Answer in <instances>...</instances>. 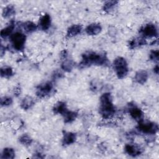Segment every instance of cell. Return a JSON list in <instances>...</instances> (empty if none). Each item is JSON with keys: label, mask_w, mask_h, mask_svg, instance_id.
<instances>
[{"label": "cell", "mask_w": 159, "mask_h": 159, "mask_svg": "<svg viewBox=\"0 0 159 159\" xmlns=\"http://www.w3.org/2000/svg\"><path fill=\"white\" fill-rule=\"evenodd\" d=\"M108 63V58L104 53L88 51L82 55V60L80 63V66L81 68H85L91 65L106 66Z\"/></svg>", "instance_id": "obj_1"}, {"label": "cell", "mask_w": 159, "mask_h": 159, "mask_svg": "<svg viewBox=\"0 0 159 159\" xmlns=\"http://www.w3.org/2000/svg\"><path fill=\"white\" fill-rule=\"evenodd\" d=\"M116 112V109L113 104L112 98L111 93H103L99 98V114L104 119H109L112 117Z\"/></svg>", "instance_id": "obj_2"}, {"label": "cell", "mask_w": 159, "mask_h": 159, "mask_svg": "<svg viewBox=\"0 0 159 159\" xmlns=\"http://www.w3.org/2000/svg\"><path fill=\"white\" fill-rule=\"evenodd\" d=\"M113 68L119 79L124 78L129 73V66L126 60L122 57H117L113 61Z\"/></svg>", "instance_id": "obj_3"}, {"label": "cell", "mask_w": 159, "mask_h": 159, "mask_svg": "<svg viewBox=\"0 0 159 159\" xmlns=\"http://www.w3.org/2000/svg\"><path fill=\"white\" fill-rule=\"evenodd\" d=\"M11 45L16 51H21L25 47L26 42V35L20 31L13 33L10 36Z\"/></svg>", "instance_id": "obj_4"}, {"label": "cell", "mask_w": 159, "mask_h": 159, "mask_svg": "<svg viewBox=\"0 0 159 159\" xmlns=\"http://www.w3.org/2000/svg\"><path fill=\"white\" fill-rule=\"evenodd\" d=\"M137 128L139 132L148 135H154L157 134L158 130V126L157 123L148 120H144V119L138 122Z\"/></svg>", "instance_id": "obj_5"}, {"label": "cell", "mask_w": 159, "mask_h": 159, "mask_svg": "<svg viewBox=\"0 0 159 159\" xmlns=\"http://www.w3.org/2000/svg\"><path fill=\"white\" fill-rule=\"evenodd\" d=\"M139 33L142 37L145 38H155L158 35V28L153 23H147L142 26L139 30Z\"/></svg>", "instance_id": "obj_6"}, {"label": "cell", "mask_w": 159, "mask_h": 159, "mask_svg": "<svg viewBox=\"0 0 159 159\" xmlns=\"http://www.w3.org/2000/svg\"><path fill=\"white\" fill-rule=\"evenodd\" d=\"M53 90V84L52 81H46L40 84L36 88V95L39 98L48 96Z\"/></svg>", "instance_id": "obj_7"}, {"label": "cell", "mask_w": 159, "mask_h": 159, "mask_svg": "<svg viewBox=\"0 0 159 159\" xmlns=\"http://www.w3.org/2000/svg\"><path fill=\"white\" fill-rule=\"evenodd\" d=\"M129 107L128 108V111L133 119L136 120L137 122L143 119L144 114L140 108L135 104H129Z\"/></svg>", "instance_id": "obj_8"}, {"label": "cell", "mask_w": 159, "mask_h": 159, "mask_svg": "<svg viewBox=\"0 0 159 159\" xmlns=\"http://www.w3.org/2000/svg\"><path fill=\"white\" fill-rule=\"evenodd\" d=\"M125 152L130 157H135L142 153V149L137 144L127 143L124 147Z\"/></svg>", "instance_id": "obj_9"}, {"label": "cell", "mask_w": 159, "mask_h": 159, "mask_svg": "<svg viewBox=\"0 0 159 159\" xmlns=\"http://www.w3.org/2000/svg\"><path fill=\"white\" fill-rule=\"evenodd\" d=\"M52 19L48 14H45L40 17L38 23V27L43 31H47L51 26Z\"/></svg>", "instance_id": "obj_10"}, {"label": "cell", "mask_w": 159, "mask_h": 159, "mask_svg": "<svg viewBox=\"0 0 159 159\" xmlns=\"http://www.w3.org/2000/svg\"><path fill=\"white\" fill-rule=\"evenodd\" d=\"M102 31V26L100 24L94 22L89 24L85 29V32L88 35H96Z\"/></svg>", "instance_id": "obj_11"}, {"label": "cell", "mask_w": 159, "mask_h": 159, "mask_svg": "<svg viewBox=\"0 0 159 159\" xmlns=\"http://www.w3.org/2000/svg\"><path fill=\"white\" fill-rule=\"evenodd\" d=\"M76 140V134L71 132H65L63 134L61 143L64 146L71 145L75 142Z\"/></svg>", "instance_id": "obj_12"}, {"label": "cell", "mask_w": 159, "mask_h": 159, "mask_svg": "<svg viewBox=\"0 0 159 159\" xmlns=\"http://www.w3.org/2000/svg\"><path fill=\"white\" fill-rule=\"evenodd\" d=\"M83 30V27L80 24H73L70 26L66 31V37L72 38L80 34Z\"/></svg>", "instance_id": "obj_13"}, {"label": "cell", "mask_w": 159, "mask_h": 159, "mask_svg": "<svg viewBox=\"0 0 159 159\" xmlns=\"http://www.w3.org/2000/svg\"><path fill=\"white\" fill-rule=\"evenodd\" d=\"M15 26H16V23L13 20H12L6 27H4L1 30L0 35L1 38L6 39L11 36L13 34V31L14 30Z\"/></svg>", "instance_id": "obj_14"}, {"label": "cell", "mask_w": 159, "mask_h": 159, "mask_svg": "<svg viewBox=\"0 0 159 159\" xmlns=\"http://www.w3.org/2000/svg\"><path fill=\"white\" fill-rule=\"evenodd\" d=\"M148 78V75L147 71L144 70H140L136 72L134 76V80L138 84H143L147 81Z\"/></svg>", "instance_id": "obj_15"}, {"label": "cell", "mask_w": 159, "mask_h": 159, "mask_svg": "<svg viewBox=\"0 0 159 159\" xmlns=\"http://www.w3.org/2000/svg\"><path fill=\"white\" fill-rule=\"evenodd\" d=\"M147 44L145 39L142 37L134 38L129 42V47L130 49H134L139 47H141Z\"/></svg>", "instance_id": "obj_16"}, {"label": "cell", "mask_w": 159, "mask_h": 159, "mask_svg": "<svg viewBox=\"0 0 159 159\" xmlns=\"http://www.w3.org/2000/svg\"><path fill=\"white\" fill-rule=\"evenodd\" d=\"M61 116L63 117L65 123H71L76 119L78 116V112L76 111H69L68 109H67Z\"/></svg>", "instance_id": "obj_17"}, {"label": "cell", "mask_w": 159, "mask_h": 159, "mask_svg": "<svg viewBox=\"0 0 159 159\" xmlns=\"http://www.w3.org/2000/svg\"><path fill=\"white\" fill-rule=\"evenodd\" d=\"M35 104L34 99L30 96H25L21 101L20 107L24 110H28L31 108Z\"/></svg>", "instance_id": "obj_18"}, {"label": "cell", "mask_w": 159, "mask_h": 159, "mask_svg": "<svg viewBox=\"0 0 159 159\" xmlns=\"http://www.w3.org/2000/svg\"><path fill=\"white\" fill-rule=\"evenodd\" d=\"M68 109L66 107V104L64 101H58L53 106V111L55 114H60L62 116L64 112Z\"/></svg>", "instance_id": "obj_19"}, {"label": "cell", "mask_w": 159, "mask_h": 159, "mask_svg": "<svg viewBox=\"0 0 159 159\" xmlns=\"http://www.w3.org/2000/svg\"><path fill=\"white\" fill-rule=\"evenodd\" d=\"M22 25L25 32L27 34L33 33L38 29V25L32 21H26L22 23Z\"/></svg>", "instance_id": "obj_20"}, {"label": "cell", "mask_w": 159, "mask_h": 159, "mask_svg": "<svg viewBox=\"0 0 159 159\" xmlns=\"http://www.w3.org/2000/svg\"><path fill=\"white\" fill-rule=\"evenodd\" d=\"M62 63L61 65V69L66 72H70L73 68L74 63L72 60L69 59L68 57L62 59Z\"/></svg>", "instance_id": "obj_21"}, {"label": "cell", "mask_w": 159, "mask_h": 159, "mask_svg": "<svg viewBox=\"0 0 159 159\" xmlns=\"http://www.w3.org/2000/svg\"><path fill=\"white\" fill-rule=\"evenodd\" d=\"M15 151L14 148L11 147L4 148L1 155V159H13L15 157Z\"/></svg>", "instance_id": "obj_22"}, {"label": "cell", "mask_w": 159, "mask_h": 159, "mask_svg": "<svg viewBox=\"0 0 159 159\" xmlns=\"http://www.w3.org/2000/svg\"><path fill=\"white\" fill-rule=\"evenodd\" d=\"M15 13L16 9L14 6L12 4H9L4 7L2 12V16L4 18L8 19L14 16Z\"/></svg>", "instance_id": "obj_23"}, {"label": "cell", "mask_w": 159, "mask_h": 159, "mask_svg": "<svg viewBox=\"0 0 159 159\" xmlns=\"http://www.w3.org/2000/svg\"><path fill=\"white\" fill-rule=\"evenodd\" d=\"M13 69L9 66H3L0 69V75L2 78H10L13 76Z\"/></svg>", "instance_id": "obj_24"}, {"label": "cell", "mask_w": 159, "mask_h": 159, "mask_svg": "<svg viewBox=\"0 0 159 159\" xmlns=\"http://www.w3.org/2000/svg\"><path fill=\"white\" fill-rule=\"evenodd\" d=\"M117 4V1H107L103 4V11L106 12H110L115 8Z\"/></svg>", "instance_id": "obj_25"}, {"label": "cell", "mask_w": 159, "mask_h": 159, "mask_svg": "<svg viewBox=\"0 0 159 159\" xmlns=\"http://www.w3.org/2000/svg\"><path fill=\"white\" fill-rule=\"evenodd\" d=\"M19 140L22 145L26 147L30 146L33 142L32 138L27 134H24L22 135H20L19 138Z\"/></svg>", "instance_id": "obj_26"}, {"label": "cell", "mask_w": 159, "mask_h": 159, "mask_svg": "<svg viewBox=\"0 0 159 159\" xmlns=\"http://www.w3.org/2000/svg\"><path fill=\"white\" fill-rule=\"evenodd\" d=\"M12 98L10 96H3L1 98V106L2 107L9 106L12 104Z\"/></svg>", "instance_id": "obj_27"}, {"label": "cell", "mask_w": 159, "mask_h": 159, "mask_svg": "<svg viewBox=\"0 0 159 159\" xmlns=\"http://www.w3.org/2000/svg\"><path fill=\"white\" fill-rule=\"evenodd\" d=\"M149 58L154 62L158 61L159 60V51L158 50H152L149 54Z\"/></svg>", "instance_id": "obj_28"}, {"label": "cell", "mask_w": 159, "mask_h": 159, "mask_svg": "<svg viewBox=\"0 0 159 159\" xmlns=\"http://www.w3.org/2000/svg\"><path fill=\"white\" fill-rule=\"evenodd\" d=\"M91 89L93 91H97L99 90V88H100V84L99 83V82L96 81H93L91 83Z\"/></svg>", "instance_id": "obj_29"}, {"label": "cell", "mask_w": 159, "mask_h": 159, "mask_svg": "<svg viewBox=\"0 0 159 159\" xmlns=\"http://www.w3.org/2000/svg\"><path fill=\"white\" fill-rule=\"evenodd\" d=\"M20 91H21L20 87L19 86H17L15 87V88L14 89V94L16 96H18L20 93Z\"/></svg>", "instance_id": "obj_30"}, {"label": "cell", "mask_w": 159, "mask_h": 159, "mask_svg": "<svg viewBox=\"0 0 159 159\" xmlns=\"http://www.w3.org/2000/svg\"><path fill=\"white\" fill-rule=\"evenodd\" d=\"M62 75L63 74L60 71H57L55 72V73H54V75H53V76L54 78H59L62 76Z\"/></svg>", "instance_id": "obj_31"}, {"label": "cell", "mask_w": 159, "mask_h": 159, "mask_svg": "<svg viewBox=\"0 0 159 159\" xmlns=\"http://www.w3.org/2000/svg\"><path fill=\"white\" fill-rule=\"evenodd\" d=\"M153 71L155 74L158 75V71H159V67H158V65H156L154 68H153Z\"/></svg>", "instance_id": "obj_32"}, {"label": "cell", "mask_w": 159, "mask_h": 159, "mask_svg": "<svg viewBox=\"0 0 159 159\" xmlns=\"http://www.w3.org/2000/svg\"><path fill=\"white\" fill-rule=\"evenodd\" d=\"M5 49H6L5 47H3L2 45H1V57H2V55L5 53Z\"/></svg>", "instance_id": "obj_33"}]
</instances>
